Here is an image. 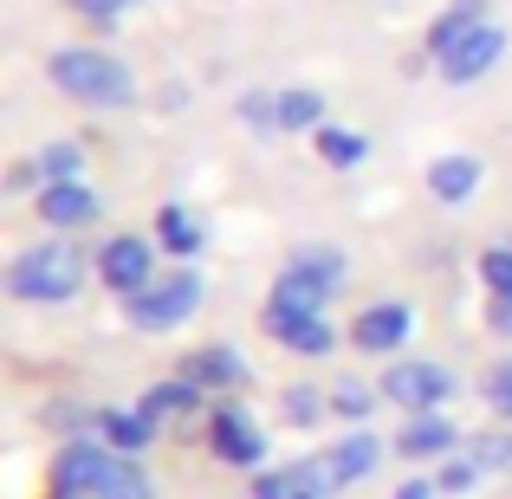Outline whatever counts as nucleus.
Segmentation results:
<instances>
[{"instance_id":"nucleus-1","label":"nucleus","mask_w":512,"mask_h":499,"mask_svg":"<svg viewBox=\"0 0 512 499\" xmlns=\"http://www.w3.org/2000/svg\"><path fill=\"white\" fill-rule=\"evenodd\" d=\"M78 286H85V253L72 240L20 247L7 266V299H20V305H65Z\"/></svg>"},{"instance_id":"nucleus-2","label":"nucleus","mask_w":512,"mask_h":499,"mask_svg":"<svg viewBox=\"0 0 512 499\" xmlns=\"http://www.w3.org/2000/svg\"><path fill=\"white\" fill-rule=\"evenodd\" d=\"M52 85L65 91V98L78 104H104V111H117V104L137 98V78H130L124 59H111V52H91V46H65L52 52Z\"/></svg>"},{"instance_id":"nucleus-3","label":"nucleus","mask_w":512,"mask_h":499,"mask_svg":"<svg viewBox=\"0 0 512 499\" xmlns=\"http://www.w3.org/2000/svg\"><path fill=\"white\" fill-rule=\"evenodd\" d=\"M201 299H208V279H201L195 266H175V273L150 279L143 292H130L124 318H130V331H175L182 318L201 312Z\"/></svg>"},{"instance_id":"nucleus-4","label":"nucleus","mask_w":512,"mask_h":499,"mask_svg":"<svg viewBox=\"0 0 512 499\" xmlns=\"http://www.w3.org/2000/svg\"><path fill=\"white\" fill-rule=\"evenodd\" d=\"M448 396H454V376L441 370V363H428V357H415V363H396V370L383 376V402H396V409H409V415H428V409H441Z\"/></svg>"},{"instance_id":"nucleus-5","label":"nucleus","mask_w":512,"mask_h":499,"mask_svg":"<svg viewBox=\"0 0 512 499\" xmlns=\"http://www.w3.org/2000/svg\"><path fill=\"white\" fill-rule=\"evenodd\" d=\"M111 467H117V454H111V448H98L91 435H78V441H65L59 461H52V493L98 499V493H104V480H111Z\"/></svg>"},{"instance_id":"nucleus-6","label":"nucleus","mask_w":512,"mask_h":499,"mask_svg":"<svg viewBox=\"0 0 512 499\" xmlns=\"http://www.w3.org/2000/svg\"><path fill=\"white\" fill-rule=\"evenodd\" d=\"M208 448H214V461H227V467H260L266 461L260 422H253L247 409H234V402L208 409Z\"/></svg>"},{"instance_id":"nucleus-7","label":"nucleus","mask_w":512,"mask_h":499,"mask_svg":"<svg viewBox=\"0 0 512 499\" xmlns=\"http://www.w3.org/2000/svg\"><path fill=\"white\" fill-rule=\"evenodd\" d=\"M98 279L111 292H124V299H130V292H143L156 279V247L143 234H111L98 247Z\"/></svg>"},{"instance_id":"nucleus-8","label":"nucleus","mask_w":512,"mask_h":499,"mask_svg":"<svg viewBox=\"0 0 512 499\" xmlns=\"http://www.w3.org/2000/svg\"><path fill=\"white\" fill-rule=\"evenodd\" d=\"M260 331L273 337L279 350H292V357H331V350H338V331L325 325V312H286V305H266Z\"/></svg>"},{"instance_id":"nucleus-9","label":"nucleus","mask_w":512,"mask_h":499,"mask_svg":"<svg viewBox=\"0 0 512 499\" xmlns=\"http://www.w3.org/2000/svg\"><path fill=\"white\" fill-rule=\"evenodd\" d=\"M500 52H506V33L493 20H480L474 33H467L448 59H441V78H448V85H474V78H487L493 65H500Z\"/></svg>"},{"instance_id":"nucleus-10","label":"nucleus","mask_w":512,"mask_h":499,"mask_svg":"<svg viewBox=\"0 0 512 499\" xmlns=\"http://www.w3.org/2000/svg\"><path fill=\"white\" fill-rule=\"evenodd\" d=\"M409 331H415V312L409 305H363L357 318H350V344L357 350H376V357H383V350H402L409 344Z\"/></svg>"},{"instance_id":"nucleus-11","label":"nucleus","mask_w":512,"mask_h":499,"mask_svg":"<svg viewBox=\"0 0 512 499\" xmlns=\"http://www.w3.org/2000/svg\"><path fill=\"white\" fill-rule=\"evenodd\" d=\"M454 448H461V428H454L441 409L409 415V422H402V435H396V454H402V461H448Z\"/></svg>"},{"instance_id":"nucleus-12","label":"nucleus","mask_w":512,"mask_h":499,"mask_svg":"<svg viewBox=\"0 0 512 499\" xmlns=\"http://www.w3.org/2000/svg\"><path fill=\"white\" fill-rule=\"evenodd\" d=\"M39 221L59 227V234L91 227V221H98V195H91L85 182H46V188H39Z\"/></svg>"},{"instance_id":"nucleus-13","label":"nucleus","mask_w":512,"mask_h":499,"mask_svg":"<svg viewBox=\"0 0 512 499\" xmlns=\"http://www.w3.org/2000/svg\"><path fill=\"white\" fill-rule=\"evenodd\" d=\"M182 376H195L201 389H247V383H253L247 357H240V350H227V344H208V350H195V357L182 363Z\"/></svg>"},{"instance_id":"nucleus-14","label":"nucleus","mask_w":512,"mask_h":499,"mask_svg":"<svg viewBox=\"0 0 512 499\" xmlns=\"http://www.w3.org/2000/svg\"><path fill=\"white\" fill-rule=\"evenodd\" d=\"M325 461H331V480H338V487H357V480L376 474V461H383V441H376L370 428H350V435L325 454Z\"/></svg>"},{"instance_id":"nucleus-15","label":"nucleus","mask_w":512,"mask_h":499,"mask_svg":"<svg viewBox=\"0 0 512 499\" xmlns=\"http://www.w3.org/2000/svg\"><path fill=\"white\" fill-rule=\"evenodd\" d=\"M98 435H104L111 454H130V461H137V454L156 441V422L143 409H98Z\"/></svg>"},{"instance_id":"nucleus-16","label":"nucleus","mask_w":512,"mask_h":499,"mask_svg":"<svg viewBox=\"0 0 512 499\" xmlns=\"http://www.w3.org/2000/svg\"><path fill=\"white\" fill-rule=\"evenodd\" d=\"M137 409L150 415L156 428H163V422H175V415H195V409H201V383H195V376H182V370H175L169 383H150V396H143Z\"/></svg>"},{"instance_id":"nucleus-17","label":"nucleus","mask_w":512,"mask_h":499,"mask_svg":"<svg viewBox=\"0 0 512 499\" xmlns=\"http://www.w3.org/2000/svg\"><path fill=\"white\" fill-rule=\"evenodd\" d=\"M338 286H325L318 273H305V266H286V273L273 279V299L266 305H286V312H325V299Z\"/></svg>"},{"instance_id":"nucleus-18","label":"nucleus","mask_w":512,"mask_h":499,"mask_svg":"<svg viewBox=\"0 0 512 499\" xmlns=\"http://www.w3.org/2000/svg\"><path fill=\"white\" fill-rule=\"evenodd\" d=\"M156 247H169V253H182V260H195V253L208 247V227H201L188 208H175V201H169V208L156 214Z\"/></svg>"},{"instance_id":"nucleus-19","label":"nucleus","mask_w":512,"mask_h":499,"mask_svg":"<svg viewBox=\"0 0 512 499\" xmlns=\"http://www.w3.org/2000/svg\"><path fill=\"white\" fill-rule=\"evenodd\" d=\"M480 188V163L474 156H441L435 169H428V195L435 201H467Z\"/></svg>"},{"instance_id":"nucleus-20","label":"nucleus","mask_w":512,"mask_h":499,"mask_svg":"<svg viewBox=\"0 0 512 499\" xmlns=\"http://www.w3.org/2000/svg\"><path fill=\"white\" fill-rule=\"evenodd\" d=\"M279 130H325V98L312 85L279 91Z\"/></svg>"},{"instance_id":"nucleus-21","label":"nucleus","mask_w":512,"mask_h":499,"mask_svg":"<svg viewBox=\"0 0 512 499\" xmlns=\"http://www.w3.org/2000/svg\"><path fill=\"white\" fill-rule=\"evenodd\" d=\"M312 143H318V156H325L331 169H357L363 156H370V143L357 137V130H338V124H325V130H312Z\"/></svg>"},{"instance_id":"nucleus-22","label":"nucleus","mask_w":512,"mask_h":499,"mask_svg":"<svg viewBox=\"0 0 512 499\" xmlns=\"http://www.w3.org/2000/svg\"><path fill=\"white\" fill-rule=\"evenodd\" d=\"M253 499H325V493H318L312 480H305V467L292 461V467H273V474L253 480Z\"/></svg>"},{"instance_id":"nucleus-23","label":"nucleus","mask_w":512,"mask_h":499,"mask_svg":"<svg viewBox=\"0 0 512 499\" xmlns=\"http://www.w3.org/2000/svg\"><path fill=\"white\" fill-rule=\"evenodd\" d=\"M98 499H156V480L143 474L130 454H117V467H111V480H104V493Z\"/></svg>"},{"instance_id":"nucleus-24","label":"nucleus","mask_w":512,"mask_h":499,"mask_svg":"<svg viewBox=\"0 0 512 499\" xmlns=\"http://www.w3.org/2000/svg\"><path fill=\"white\" fill-rule=\"evenodd\" d=\"M376 396H383V389H370V383H338V389H331V409H338L350 428H370Z\"/></svg>"},{"instance_id":"nucleus-25","label":"nucleus","mask_w":512,"mask_h":499,"mask_svg":"<svg viewBox=\"0 0 512 499\" xmlns=\"http://www.w3.org/2000/svg\"><path fill=\"white\" fill-rule=\"evenodd\" d=\"M325 409H331V402L318 396V389H305V383H292L286 396H279V415H286L292 428H318V415H325Z\"/></svg>"},{"instance_id":"nucleus-26","label":"nucleus","mask_w":512,"mask_h":499,"mask_svg":"<svg viewBox=\"0 0 512 499\" xmlns=\"http://www.w3.org/2000/svg\"><path fill=\"white\" fill-rule=\"evenodd\" d=\"M39 169H46V182H78V175H85V150H78V143H46V150H39Z\"/></svg>"},{"instance_id":"nucleus-27","label":"nucleus","mask_w":512,"mask_h":499,"mask_svg":"<svg viewBox=\"0 0 512 499\" xmlns=\"http://www.w3.org/2000/svg\"><path fill=\"white\" fill-rule=\"evenodd\" d=\"M467 454H474L480 467H500V474H512V428H487V435L467 441Z\"/></svg>"},{"instance_id":"nucleus-28","label":"nucleus","mask_w":512,"mask_h":499,"mask_svg":"<svg viewBox=\"0 0 512 499\" xmlns=\"http://www.w3.org/2000/svg\"><path fill=\"white\" fill-rule=\"evenodd\" d=\"M480 474H487V467H480L474 454H448V467H441L435 487H441V493H474V487H480Z\"/></svg>"},{"instance_id":"nucleus-29","label":"nucleus","mask_w":512,"mask_h":499,"mask_svg":"<svg viewBox=\"0 0 512 499\" xmlns=\"http://www.w3.org/2000/svg\"><path fill=\"white\" fill-rule=\"evenodd\" d=\"M240 124L260 130V137H273V130H279V98H266V91H247V98H240Z\"/></svg>"},{"instance_id":"nucleus-30","label":"nucleus","mask_w":512,"mask_h":499,"mask_svg":"<svg viewBox=\"0 0 512 499\" xmlns=\"http://www.w3.org/2000/svg\"><path fill=\"white\" fill-rule=\"evenodd\" d=\"M480 279H487L493 299H500V292H512V240H506V247H487V253H480Z\"/></svg>"},{"instance_id":"nucleus-31","label":"nucleus","mask_w":512,"mask_h":499,"mask_svg":"<svg viewBox=\"0 0 512 499\" xmlns=\"http://www.w3.org/2000/svg\"><path fill=\"white\" fill-rule=\"evenodd\" d=\"M292 266H305V273H318L325 286H344V260H338L331 247H299V253H292Z\"/></svg>"},{"instance_id":"nucleus-32","label":"nucleus","mask_w":512,"mask_h":499,"mask_svg":"<svg viewBox=\"0 0 512 499\" xmlns=\"http://www.w3.org/2000/svg\"><path fill=\"white\" fill-rule=\"evenodd\" d=\"M480 396L493 402V415H506V422H512V363H493L487 383H480Z\"/></svg>"},{"instance_id":"nucleus-33","label":"nucleus","mask_w":512,"mask_h":499,"mask_svg":"<svg viewBox=\"0 0 512 499\" xmlns=\"http://www.w3.org/2000/svg\"><path fill=\"white\" fill-rule=\"evenodd\" d=\"M124 7H130V0H72V13H78L85 26H111Z\"/></svg>"},{"instance_id":"nucleus-34","label":"nucleus","mask_w":512,"mask_h":499,"mask_svg":"<svg viewBox=\"0 0 512 499\" xmlns=\"http://www.w3.org/2000/svg\"><path fill=\"white\" fill-rule=\"evenodd\" d=\"M26 188H46V169L39 163H13L7 169V195H26Z\"/></svg>"},{"instance_id":"nucleus-35","label":"nucleus","mask_w":512,"mask_h":499,"mask_svg":"<svg viewBox=\"0 0 512 499\" xmlns=\"http://www.w3.org/2000/svg\"><path fill=\"white\" fill-rule=\"evenodd\" d=\"M487 331L493 337H512V292H500V299L487 305Z\"/></svg>"},{"instance_id":"nucleus-36","label":"nucleus","mask_w":512,"mask_h":499,"mask_svg":"<svg viewBox=\"0 0 512 499\" xmlns=\"http://www.w3.org/2000/svg\"><path fill=\"white\" fill-rule=\"evenodd\" d=\"M435 493H441V487H435V480H409V487H402L396 499H435Z\"/></svg>"},{"instance_id":"nucleus-37","label":"nucleus","mask_w":512,"mask_h":499,"mask_svg":"<svg viewBox=\"0 0 512 499\" xmlns=\"http://www.w3.org/2000/svg\"><path fill=\"white\" fill-rule=\"evenodd\" d=\"M52 499H78V493H52Z\"/></svg>"}]
</instances>
